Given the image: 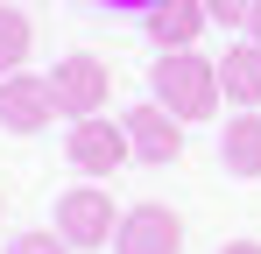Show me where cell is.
I'll use <instances>...</instances> for the list:
<instances>
[{"label": "cell", "instance_id": "cell-1", "mask_svg": "<svg viewBox=\"0 0 261 254\" xmlns=\"http://www.w3.org/2000/svg\"><path fill=\"white\" fill-rule=\"evenodd\" d=\"M155 92L148 99H163L176 120H212L219 99H226V85H219V64L212 57H198V49H155Z\"/></svg>", "mask_w": 261, "mask_h": 254}, {"label": "cell", "instance_id": "cell-2", "mask_svg": "<svg viewBox=\"0 0 261 254\" xmlns=\"http://www.w3.org/2000/svg\"><path fill=\"white\" fill-rule=\"evenodd\" d=\"M49 92H57V113L92 120V113H106L113 64H106V57H92V49H71V57H57V64H49Z\"/></svg>", "mask_w": 261, "mask_h": 254}, {"label": "cell", "instance_id": "cell-3", "mask_svg": "<svg viewBox=\"0 0 261 254\" xmlns=\"http://www.w3.org/2000/svg\"><path fill=\"white\" fill-rule=\"evenodd\" d=\"M57 233H64L71 247H106V240L120 233V205L106 198V184H71V191L57 198Z\"/></svg>", "mask_w": 261, "mask_h": 254}, {"label": "cell", "instance_id": "cell-4", "mask_svg": "<svg viewBox=\"0 0 261 254\" xmlns=\"http://www.w3.org/2000/svg\"><path fill=\"white\" fill-rule=\"evenodd\" d=\"M64 156H71V169H85V176H113V169L134 156V141H127V120H78L71 134H64Z\"/></svg>", "mask_w": 261, "mask_h": 254}, {"label": "cell", "instance_id": "cell-5", "mask_svg": "<svg viewBox=\"0 0 261 254\" xmlns=\"http://www.w3.org/2000/svg\"><path fill=\"white\" fill-rule=\"evenodd\" d=\"M49 113H57L49 78H36V71H7V78H0V127H7V134H43Z\"/></svg>", "mask_w": 261, "mask_h": 254}, {"label": "cell", "instance_id": "cell-6", "mask_svg": "<svg viewBox=\"0 0 261 254\" xmlns=\"http://www.w3.org/2000/svg\"><path fill=\"white\" fill-rule=\"evenodd\" d=\"M113 254H184V219H176L170 205H134V212H120Z\"/></svg>", "mask_w": 261, "mask_h": 254}, {"label": "cell", "instance_id": "cell-7", "mask_svg": "<svg viewBox=\"0 0 261 254\" xmlns=\"http://www.w3.org/2000/svg\"><path fill=\"white\" fill-rule=\"evenodd\" d=\"M127 141H134V163H176L184 156V120L163 99H141L127 113Z\"/></svg>", "mask_w": 261, "mask_h": 254}, {"label": "cell", "instance_id": "cell-8", "mask_svg": "<svg viewBox=\"0 0 261 254\" xmlns=\"http://www.w3.org/2000/svg\"><path fill=\"white\" fill-rule=\"evenodd\" d=\"M141 29H148L155 49H198V36L212 29V7L205 0H155L141 14Z\"/></svg>", "mask_w": 261, "mask_h": 254}, {"label": "cell", "instance_id": "cell-9", "mask_svg": "<svg viewBox=\"0 0 261 254\" xmlns=\"http://www.w3.org/2000/svg\"><path fill=\"white\" fill-rule=\"evenodd\" d=\"M219 163L233 169V176H247V184L261 176V113L254 106H240L233 120L219 127Z\"/></svg>", "mask_w": 261, "mask_h": 254}, {"label": "cell", "instance_id": "cell-10", "mask_svg": "<svg viewBox=\"0 0 261 254\" xmlns=\"http://www.w3.org/2000/svg\"><path fill=\"white\" fill-rule=\"evenodd\" d=\"M219 85H226V99L233 106H261V42H233V49H219Z\"/></svg>", "mask_w": 261, "mask_h": 254}, {"label": "cell", "instance_id": "cell-11", "mask_svg": "<svg viewBox=\"0 0 261 254\" xmlns=\"http://www.w3.org/2000/svg\"><path fill=\"white\" fill-rule=\"evenodd\" d=\"M29 49H36V21H29L21 7H7V0H0V78H7V71H21V64H29Z\"/></svg>", "mask_w": 261, "mask_h": 254}, {"label": "cell", "instance_id": "cell-12", "mask_svg": "<svg viewBox=\"0 0 261 254\" xmlns=\"http://www.w3.org/2000/svg\"><path fill=\"white\" fill-rule=\"evenodd\" d=\"M7 254H78V247H71L64 233H21V240H14Z\"/></svg>", "mask_w": 261, "mask_h": 254}, {"label": "cell", "instance_id": "cell-13", "mask_svg": "<svg viewBox=\"0 0 261 254\" xmlns=\"http://www.w3.org/2000/svg\"><path fill=\"white\" fill-rule=\"evenodd\" d=\"M205 7H212V21H219V29H247V14H254L261 0H205Z\"/></svg>", "mask_w": 261, "mask_h": 254}, {"label": "cell", "instance_id": "cell-14", "mask_svg": "<svg viewBox=\"0 0 261 254\" xmlns=\"http://www.w3.org/2000/svg\"><path fill=\"white\" fill-rule=\"evenodd\" d=\"M85 7H106V14H148L155 0H85Z\"/></svg>", "mask_w": 261, "mask_h": 254}, {"label": "cell", "instance_id": "cell-15", "mask_svg": "<svg viewBox=\"0 0 261 254\" xmlns=\"http://www.w3.org/2000/svg\"><path fill=\"white\" fill-rule=\"evenodd\" d=\"M219 254H261V240H226Z\"/></svg>", "mask_w": 261, "mask_h": 254}, {"label": "cell", "instance_id": "cell-16", "mask_svg": "<svg viewBox=\"0 0 261 254\" xmlns=\"http://www.w3.org/2000/svg\"><path fill=\"white\" fill-rule=\"evenodd\" d=\"M247 36H254V42H261V7H254V14H247Z\"/></svg>", "mask_w": 261, "mask_h": 254}, {"label": "cell", "instance_id": "cell-17", "mask_svg": "<svg viewBox=\"0 0 261 254\" xmlns=\"http://www.w3.org/2000/svg\"><path fill=\"white\" fill-rule=\"evenodd\" d=\"M0 219H7V191H0Z\"/></svg>", "mask_w": 261, "mask_h": 254}]
</instances>
